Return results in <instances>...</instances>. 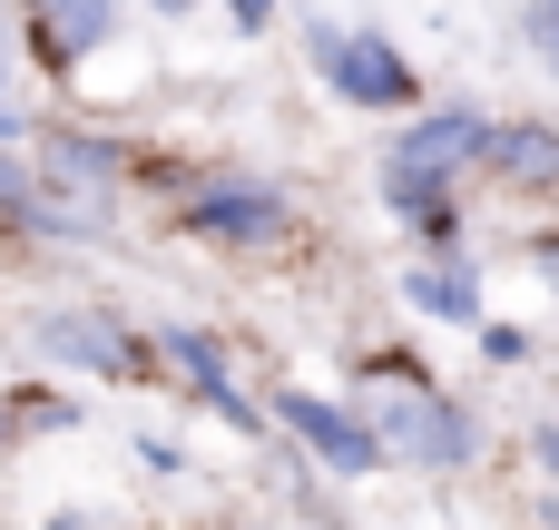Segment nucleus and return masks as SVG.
<instances>
[{"mask_svg": "<svg viewBox=\"0 0 559 530\" xmlns=\"http://www.w3.org/2000/svg\"><path fill=\"white\" fill-rule=\"evenodd\" d=\"M305 59H314V79H324L344 108H364V118H403V108L423 98L413 49H403V39H383V30H334V20H305Z\"/></svg>", "mask_w": 559, "mask_h": 530, "instance_id": "f257e3e1", "label": "nucleus"}, {"mask_svg": "<svg viewBox=\"0 0 559 530\" xmlns=\"http://www.w3.org/2000/svg\"><path fill=\"white\" fill-rule=\"evenodd\" d=\"M364 423H373L383 462H413V472H472V462H481V413L452 403L432 374L403 384V393H393L383 413H364Z\"/></svg>", "mask_w": 559, "mask_h": 530, "instance_id": "f03ea898", "label": "nucleus"}, {"mask_svg": "<svg viewBox=\"0 0 559 530\" xmlns=\"http://www.w3.org/2000/svg\"><path fill=\"white\" fill-rule=\"evenodd\" d=\"M177 226L206 236V246H226V256H265V246L295 236V197L275 177H197L177 197Z\"/></svg>", "mask_w": 559, "mask_h": 530, "instance_id": "7ed1b4c3", "label": "nucleus"}, {"mask_svg": "<svg viewBox=\"0 0 559 530\" xmlns=\"http://www.w3.org/2000/svg\"><path fill=\"white\" fill-rule=\"evenodd\" d=\"M29 344H39V364L88 374V384H147V374H157V344H147L138 325L98 315V305H59V315H39Z\"/></svg>", "mask_w": 559, "mask_h": 530, "instance_id": "20e7f679", "label": "nucleus"}, {"mask_svg": "<svg viewBox=\"0 0 559 530\" xmlns=\"http://www.w3.org/2000/svg\"><path fill=\"white\" fill-rule=\"evenodd\" d=\"M265 423H275V433H295V443H305V452H314L334 482H364V472H383V443H373V423H364V413H344V403H324V393H295V384H285V393L265 403Z\"/></svg>", "mask_w": 559, "mask_h": 530, "instance_id": "39448f33", "label": "nucleus"}, {"mask_svg": "<svg viewBox=\"0 0 559 530\" xmlns=\"http://www.w3.org/2000/svg\"><path fill=\"white\" fill-rule=\"evenodd\" d=\"M157 364H177V384H187L197 403H216L246 443H265V403L236 384V364H226V344H216L206 325H167V334H157Z\"/></svg>", "mask_w": 559, "mask_h": 530, "instance_id": "423d86ee", "label": "nucleus"}, {"mask_svg": "<svg viewBox=\"0 0 559 530\" xmlns=\"http://www.w3.org/2000/svg\"><path fill=\"white\" fill-rule=\"evenodd\" d=\"M472 167H481L491 187H511V197H550L559 187V128L550 118H481Z\"/></svg>", "mask_w": 559, "mask_h": 530, "instance_id": "0eeeda50", "label": "nucleus"}, {"mask_svg": "<svg viewBox=\"0 0 559 530\" xmlns=\"http://www.w3.org/2000/svg\"><path fill=\"white\" fill-rule=\"evenodd\" d=\"M108 30H118V0H20V39L49 79H69L88 49H108Z\"/></svg>", "mask_w": 559, "mask_h": 530, "instance_id": "6e6552de", "label": "nucleus"}, {"mask_svg": "<svg viewBox=\"0 0 559 530\" xmlns=\"http://www.w3.org/2000/svg\"><path fill=\"white\" fill-rule=\"evenodd\" d=\"M128 138L118 128H39V187H69V197H118L128 177Z\"/></svg>", "mask_w": 559, "mask_h": 530, "instance_id": "1a4fd4ad", "label": "nucleus"}, {"mask_svg": "<svg viewBox=\"0 0 559 530\" xmlns=\"http://www.w3.org/2000/svg\"><path fill=\"white\" fill-rule=\"evenodd\" d=\"M403 305H413V315H432V325H481V315H491V305H481V275H472V256H462V246L413 256V266H403Z\"/></svg>", "mask_w": 559, "mask_h": 530, "instance_id": "9d476101", "label": "nucleus"}, {"mask_svg": "<svg viewBox=\"0 0 559 530\" xmlns=\"http://www.w3.org/2000/svg\"><path fill=\"white\" fill-rule=\"evenodd\" d=\"M472 334H481V364H521V354H531V334H521V325H491V315H481Z\"/></svg>", "mask_w": 559, "mask_h": 530, "instance_id": "9b49d317", "label": "nucleus"}, {"mask_svg": "<svg viewBox=\"0 0 559 530\" xmlns=\"http://www.w3.org/2000/svg\"><path fill=\"white\" fill-rule=\"evenodd\" d=\"M364 374H373V384H423V354H403V344H383V354H364Z\"/></svg>", "mask_w": 559, "mask_h": 530, "instance_id": "f8f14e48", "label": "nucleus"}, {"mask_svg": "<svg viewBox=\"0 0 559 530\" xmlns=\"http://www.w3.org/2000/svg\"><path fill=\"white\" fill-rule=\"evenodd\" d=\"M531 49L559 69V0H531Z\"/></svg>", "mask_w": 559, "mask_h": 530, "instance_id": "ddd939ff", "label": "nucleus"}, {"mask_svg": "<svg viewBox=\"0 0 559 530\" xmlns=\"http://www.w3.org/2000/svg\"><path fill=\"white\" fill-rule=\"evenodd\" d=\"M138 462H147V472H177V462H187V452H177V443H167V433H138Z\"/></svg>", "mask_w": 559, "mask_h": 530, "instance_id": "4468645a", "label": "nucleus"}, {"mask_svg": "<svg viewBox=\"0 0 559 530\" xmlns=\"http://www.w3.org/2000/svg\"><path fill=\"white\" fill-rule=\"evenodd\" d=\"M531 462H540V472L559 482V423H531Z\"/></svg>", "mask_w": 559, "mask_h": 530, "instance_id": "2eb2a0df", "label": "nucleus"}, {"mask_svg": "<svg viewBox=\"0 0 559 530\" xmlns=\"http://www.w3.org/2000/svg\"><path fill=\"white\" fill-rule=\"evenodd\" d=\"M226 20H236V30H246V39H255V30H265V20H275V0H226Z\"/></svg>", "mask_w": 559, "mask_h": 530, "instance_id": "dca6fc26", "label": "nucleus"}, {"mask_svg": "<svg viewBox=\"0 0 559 530\" xmlns=\"http://www.w3.org/2000/svg\"><path fill=\"white\" fill-rule=\"evenodd\" d=\"M20 128H29V118H20V108H10V59H0V148H10V138H20Z\"/></svg>", "mask_w": 559, "mask_h": 530, "instance_id": "f3484780", "label": "nucleus"}, {"mask_svg": "<svg viewBox=\"0 0 559 530\" xmlns=\"http://www.w3.org/2000/svg\"><path fill=\"white\" fill-rule=\"evenodd\" d=\"M531 266H540V275H559V226H540V236H531Z\"/></svg>", "mask_w": 559, "mask_h": 530, "instance_id": "a211bd4d", "label": "nucleus"}, {"mask_svg": "<svg viewBox=\"0 0 559 530\" xmlns=\"http://www.w3.org/2000/svg\"><path fill=\"white\" fill-rule=\"evenodd\" d=\"M147 10H167V20H177V10H187V0H147Z\"/></svg>", "mask_w": 559, "mask_h": 530, "instance_id": "6ab92c4d", "label": "nucleus"}, {"mask_svg": "<svg viewBox=\"0 0 559 530\" xmlns=\"http://www.w3.org/2000/svg\"><path fill=\"white\" fill-rule=\"evenodd\" d=\"M0 443H10V413H0Z\"/></svg>", "mask_w": 559, "mask_h": 530, "instance_id": "aec40b11", "label": "nucleus"}]
</instances>
